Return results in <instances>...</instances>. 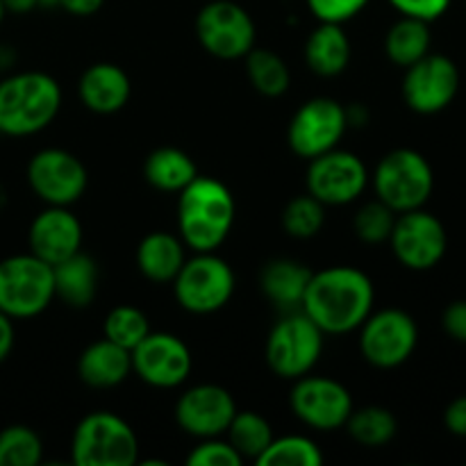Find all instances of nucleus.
<instances>
[{
  "instance_id": "f257e3e1",
  "label": "nucleus",
  "mask_w": 466,
  "mask_h": 466,
  "mask_svg": "<svg viewBox=\"0 0 466 466\" xmlns=\"http://www.w3.org/2000/svg\"><path fill=\"white\" fill-rule=\"evenodd\" d=\"M371 278L360 268L339 264L309 276L300 309L317 323L323 335H349L373 312Z\"/></svg>"
},
{
  "instance_id": "f03ea898",
  "label": "nucleus",
  "mask_w": 466,
  "mask_h": 466,
  "mask_svg": "<svg viewBox=\"0 0 466 466\" xmlns=\"http://www.w3.org/2000/svg\"><path fill=\"white\" fill-rule=\"evenodd\" d=\"M235 196L221 180L196 176L177 194V235L196 253H214L235 226Z\"/></svg>"
},
{
  "instance_id": "7ed1b4c3",
  "label": "nucleus",
  "mask_w": 466,
  "mask_h": 466,
  "mask_svg": "<svg viewBox=\"0 0 466 466\" xmlns=\"http://www.w3.org/2000/svg\"><path fill=\"white\" fill-rule=\"evenodd\" d=\"M62 107V86L44 71L0 77V135L30 137L46 130Z\"/></svg>"
},
{
  "instance_id": "20e7f679",
  "label": "nucleus",
  "mask_w": 466,
  "mask_h": 466,
  "mask_svg": "<svg viewBox=\"0 0 466 466\" xmlns=\"http://www.w3.org/2000/svg\"><path fill=\"white\" fill-rule=\"evenodd\" d=\"M71 460L76 466H132L139 462V440L126 419L96 410L73 431Z\"/></svg>"
},
{
  "instance_id": "39448f33",
  "label": "nucleus",
  "mask_w": 466,
  "mask_h": 466,
  "mask_svg": "<svg viewBox=\"0 0 466 466\" xmlns=\"http://www.w3.org/2000/svg\"><path fill=\"white\" fill-rule=\"evenodd\" d=\"M55 300L53 267L36 255L16 253L0 259V312L14 321L44 314Z\"/></svg>"
},
{
  "instance_id": "423d86ee",
  "label": "nucleus",
  "mask_w": 466,
  "mask_h": 466,
  "mask_svg": "<svg viewBox=\"0 0 466 466\" xmlns=\"http://www.w3.org/2000/svg\"><path fill=\"white\" fill-rule=\"evenodd\" d=\"M371 185L378 200L400 214L428 203L435 189V173L419 150L396 148L376 164Z\"/></svg>"
},
{
  "instance_id": "0eeeda50",
  "label": "nucleus",
  "mask_w": 466,
  "mask_h": 466,
  "mask_svg": "<svg viewBox=\"0 0 466 466\" xmlns=\"http://www.w3.org/2000/svg\"><path fill=\"white\" fill-rule=\"evenodd\" d=\"M323 335L321 328L303 312L291 309L267 337V358L268 369L282 380H299L305 373H312L323 355Z\"/></svg>"
},
{
  "instance_id": "6e6552de",
  "label": "nucleus",
  "mask_w": 466,
  "mask_h": 466,
  "mask_svg": "<svg viewBox=\"0 0 466 466\" xmlns=\"http://www.w3.org/2000/svg\"><path fill=\"white\" fill-rule=\"evenodd\" d=\"M173 294L177 305L189 314H214L230 303L237 278L230 264L214 253H196L187 258L173 278Z\"/></svg>"
},
{
  "instance_id": "1a4fd4ad",
  "label": "nucleus",
  "mask_w": 466,
  "mask_h": 466,
  "mask_svg": "<svg viewBox=\"0 0 466 466\" xmlns=\"http://www.w3.org/2000/svg\"><path fill=\"white\" fill-rule=\"evenodd\" d=\"M196 39L217 59H244L255 48L258 30L248 9L235 0H212L196 14Z\"/></svg>"
},
{
  "instance_id": "9d476101",
  "label": "nucleus",
  "mask_w": 466,
  "mask_h": 466,
  "mask_svg": "<svg viewBox=\"0 0 466 466\" xmlns=\"http://www.w3.org/2000/svg\"><path fill=\"white\" fill-rule=\"evenodd\" d=\"M360 330V353L371 367L396 369L408 362L419 344V326L405 309L371 312Z\"/></svg>"
},
{
  "instance_id": "9b49d317",
  "label": "nucleus",
  "mask_w": 466,
  "mask_h": 466,
  "mask_svg": "<svg viewBox=\"0 0 466 466\" xmlns=\"http://www.w3.org/2000/svg\"><path fill=\"white\" fill-rule=\"evenodd\" d=\"M349 130L346 107L335 98L317 96L300 105L287 127V144L300 159H314L337 148Z\"/></svg>"
},
{
  "instance_id": "f8f14e48",
  "label": "nucleus",
  "mask_w": 466,
  "mask_h": 466,
  "mask_svg": "<svg viewBox=\"0 0 466 466\" xmlns=\"http://www.w3.org/2000/svg\"><path fill=\"white\" fill-rule=\"evenodd\" d=\"M25 180L32 194L46 205L71 208L85 196L89 171L77 155L64 148H41L30 157Z\"/></svg>"
},
{
  "instance_id": "ddd939ff",
  "label": "nucleus",
  "mask_w": 466,
  "mask_h": 466,
  "mask_svg": "<svg viewBox=\"0 0 466 466\" xmlns=\"http://www.w3.org/2000/svg\"><path fill=\"white\" fill-rule=\"evenodd\" d=\"M394 258L410 271H431L444 259L449 248L446 228L423 208L396 214L390 235Z\"/></svg>"
},
{
  "instance_id": "4468645a",
  "label": "nucleus",
  "mask_w": 466,
  "mask_h": 466,
  "mask_svg": "<svg viewBox=\"0 0 466 466\" xmlns=\"http://www.w3.org/2000/svg\"><path fill=\"white\" fill-rule=\"evenodd\" d=\"M294 417L314 431H339L353 412V396L339 380L305 373L294 380L289 394Z\"/></svg>"
},
{
  "instance_id": "2eb2a0df",
  "label": "nucleus",
  "mask_w": 466,
  "mask_h": 466,
  "mask_svg": "<svg viewBox=\"0 0 466 466\" xmlns=\"http://www.w3.org/2000/svg\"><path fill=\"white\" fill-rule=\"evenodd\" d=\"M308 194L321 200L326 208L349 205L362 196L369 185V171L362 159L350 150L332 148L309 159Z\"/></svg>"
},
{
  "instance_id": "dca6fc26",
  "label": "nucleus",
  "mask_w": 466,
  "mask_h": 466,
  "mask_svg": "<svg viewBox=\"0 0 466 466\" xmlns=\"http://www.w3.org/2000/svg\"><path fill=\"white\" fill-rule=\"evenodd\" d=\"M460 91V68L446 55L428 53L405 68L403 100L412 112L431 116L449 107Z\"/></svg>"
},
{
  "instance_id": "f3484780",
  "label": "nucleus",
  "mask_w": 466,
  "mask_h": 466,
  "mask_svg": "<svg viewBox=\"0 0 466 466\" xmlns=\"http://www.w3.org/2000/svg\"><path fill=\"white\" fill-rule=\"evenodd\" d=\"M130 355L132 371L155 390H176L185 385L194 367L189 346L171 332L150 330Z\"/></svg>"
},
{
  "instance_id": "a211bd4d",
  "label": "nucleus",
  "mask_w": 466,
  "mask_h": 466,
  "mask_svg": "<svg viewBox=\"0 0 466 466\" xmlns=\"http://www.w3.org/2000/svg\"><path fill=\"white\" fill-rule=\"evenodd\" d=\"M235 414V396L226 387L212 385V382L189 387L182 391L176 403L177 426L196 440L223 437Z\"/></svg>"
},
{
  "instance_id": "6ab92c4d",
  "label": "nucleus",
  "mask_w": 466,
  "mask_h": 466,
  "mask_svg": "<svg viewBox=\"0 0 466 466\" xmlns=\"http://www.w3.org/2000/svg\"><path fill=\"white\" fill-rule=\"evenodd\" d=\"M82 239L80 218L62 205H46L27 228V248L50 267L82 250Z\"/></svg>"
},
{
  "instance_id": "aec40b11",
  "label": "nucleus",
  "mask_w": 466,
  "mask_h": 466,
  "mask_svg": "<svg viewBox=\"0 0 466 466\" xmlns=\"http://www.w3.org/2000/svg\"><path fill=\"white\" fill-rule=\"evenodd\" d=\"M132 94L130 76L118 64L96 62L82 71L77 80V98L94 114H116Z\"/></svg>"
},
{
  "instance_id": "412c9836",
  "label": "nucleus",
  "mask_w": 466,
  "mask_h": 466,
  "mask_svg": "<svg viewBox=\"0 0 466 466\" xmlns=\"http://www.w3.org/2000/svg\"><path fill=\"white\" fill-rule=\"evenodd\" d=\"M130 373V350L105 337L86 346L77 358V378L91 390H112L126 382Z\"/></svg>"
},
{
  "instance_id": "4be33fe9",
  "label": "nucleus",
  "mask_w": 466,
  "mask_h": 466,
  "mask_svg": "<svg viewBox=\"0 0 466 466\" xmlns=\"http://www.w3.org/2000/svg\"><path fill=\"white\" fill-rule=\"evenodd\" d=\"M185 248L187 246L177 235L162 230L148 232L137 246V268L146 280L155 282V285H171L187 259Z\"/></svg>"
},
{
  "instance_id": "5701e85b",
  "label": "nucleus",
  "mask_w": 466,
  "mask_h": 466,
  "mask_svg": "<svg viewBox=\"0 0 466 466\" xmlns=\"http://www.w3.org/2000/svg\"><path fill=\"white\" fill-rule=\"evenodd\" d=\"M303 55L317 76H341L350 62V39L339 23H319L305 41Z\"/></svg>"
},
{
  "instance_id": "b1692460",
  "label": "nucleus",
  "mask_w": 466,
  "mask_h": 466,
  "mask_svg": "<svg viewBox=\"0 0 466 466\" xmlns=\"http://www.w3.org/2000/svg\"><path fill=\"white\" fill-rule=\"evenodd\" d=\"M55 299L73 309H85L94 303L98 291V264L94 258L77 250L71 258L62 259L53 267Z\"/></svg>"
},
{
  "instance_id": "393cba45",
  "label": "nucleus",
  "mask_w": 466,
  "mask_h": 466,
  "mask_svg": "<svg viewBox=\"0 0 466 466\" xmlns=\"http://www.w3.org/2000/svg\"><path fill=\"white\" fill-rule=\"evenodd\" d=\"M309 276L312 271L296 259H273L259 273V289L276 308L291 312V309H300Z\"/></svg>"
},
{
  "instance_id": "a878e982",
  "label": "nucleus",
  "mask_w": 466,
  "mask_h": 466,
  "mask_svg": "<svg viewBox=\"0 0 466 466\" xmlns=\"http://www.w3.org/2000/svg\"><path fill=\"white\" fill-rule=\"evenodd\" d=\"M196 176H198V167L191 155L176 146L155 148L144 162L146 182L164 194H180Z\"/></svg>"
},
{
  "instance_id": "bb28decb",
  "label": "nucleus",
  "mask_w": 466,
  "mask_h": 466,
  "mask_svg": "<svg viewBox=\"0 0 466 466\" xmlns=\"http://www.w3.org/2000/svg\"><path fill=\"white\" fill-rule=\"evenodd\" d=\"M431 44L432 35L426 21L400 16L399 21L387 30L385 53L391 64L408 68L431 53Z\"/></svg>"
},
{
  "instance_id": "cd10ccee",
  "label": "nucleus",
  "mask_w": 466,
  "mask_h": 466,
  "mask_svg": "<svg viewBox=\"0 0 466 466\" xmlns=\"http://www.w3.org/2000/svg\"><path fill=\"white\" fill-rule=\"evenodd\" d=\"M250 86L267 98H280L291 85V71L285 59L268 48H253L244 57Z\"/></svg>"
},
{
  "instance_id": "c85d7f7f",
  "label": "nucleus",
  "mask_w": 466,
  "mask_h": 466,
  "mask_svg": "<svg viewBox=\"0 0 466 466\" xmlns=\"http://www.w3.org/2000/svg\"><path fill=\"white\" fill-rule=\"evenodd\" d=\"M344 428L355 444L367 446V449H380L394 440L399 432V421H396L394 412L382 405H364L360 410L353 408Z\"/></svg>"
},
{
  "instance_id": "c756f323",
  "label": "nucleus",
  "mask_w": 466,
  "mask_h": 466,
  "mask_svg": "<svg viewBox=\"0 0 466 466\" xmlns=\"http://www.w3.org/2000/svg\"><path fill=\"white\" fill-rule=\"evenodd\" d=\"M223 437L235 446L244 462L246 460L258 462V458L268 449L276 435H273V426L268 423V419H264L259 412H250V410L239 412L237 410L235 419L230 421Z\"/></svg>"
},
{
  "instance_id": "7c9ffc66",
  "label": "nucleus",
  "mask_w": 466,
  "mask_h": 466,
  "mask_svg": "<svg viewBox=\"0 0 466 466\" xmlns=\"http://www.w3.org/2000/svg\"><path fill=\"white\" fill-rule=\"evenodd\" d=\"M258 466H321L323 453L305 435L273 437L268 449L258 458Z\"/></svg>"
},
{
  "instance_id": "2f4dec72",
  "label": "nucleus",
  "mask_w": 466,
  "mask_h": 466,
  "mask_svg": "<svg viewBox=\"0 0 466 466\" xmlns=\"http://www.w3.org/2000/svg\"><path fill=\"white\" fill-rule=\"evenodd\" d=\"M44 460V441L30 426L14 423L0 431V466H36Z\"/></svg>"
},
{
  "instance_id": "473e14b6",
  "label": "nucleus",
  "mask_w": 466,
  "mask_h": 466,
  "mask_svg": "<svg viewBox=\"0 0 466 466\" xmlns=\"http://www.w3.org/2000/svg\"><path fill=\"white\" fill-rule=\"evenodd\" d=\"M323 223H326V205L312 194L296 196L282 209V228L294 239H312L321 232Z\"/></svg>"
},
{
  "instance_id": "72a5a7b5",
  "label": "nucleus",
  "mask_w": 466,
  "mask_h": 466,
  "mask_svg": "<svg viewBox=\"0 0 466 466\" xmlns=\"http://www.w3.org/2000/svg\"><path fill=\"white\" fill-rule=\"evenodd\" d=\"M103 332L105 339L132 350L146 335H148L150 323L148 317H146L139 308H135V305H116V308L109 309V314L105 317Z\"/></svg>"
},
{
  "instance_id": "f704fd0d",
  "label": "nucleus",
  "mask_w": 466,
  "mask_h": 466,
  "mask_svg": "<svg viewBox=\"0 0 466 466\" xmlns=\"http://www.w3.org/2000/svg\"><path fill=\"white\" fill-rule=\"evenodd\" d=\"M394 221V209L387 208L380 200H373V203L362 205L355 212L353 230L358 235V239H362L364 244H385V241H390Z\"/></svg>"
},
{
  "instance_id": "c9c22d12",
  "label": "nucleus",
  "mask_w": 466,
  "mask_h": 466,
  "mask_svg": "<svg viewBox=\"0 0 466 466\" xmlns=\"http://www.w3.org/2000/svg\"><path fill=\"white\" fill-rule=\"evenodd\" d=\"M189 466H241L244 458L237 453L235 446L223 437H208L198 440V444L187 455Z\"/></svg>"
},
{
  "instance_id": "e433bc0d",
  "label": "nucleus",
  "mask_w": 466,
  "mask_h": 466,
  "mask_svg": "<svg viewBox=\"0 0 466 466\" xmlns=\"http://www.w3.org/2000/svg\"><path fill=\"white\" fill-rule=\"evenodd\" d=\"M308 9L319 23H339L344 25L346 21L358 16L369 0H305Z\"/></svg>"
},
{
  "instance_id": "4c0bfd02",
  "label": "nucleus",
  "mask_w": 466,
  "mask_h": 466,
  "mask_svg": "<svg viewBox=\"0 0 466 466\" xmlns=\"http://www.w3.org/2000/svg\"><path fill=\"white\" fill-rule=\"evenodd\" d=\"M390 5L400 14V16L432 23L449 12L451 0H390Z\"/></svg>"
},
{
  "instance_id": "58836bf2",
  "label": "nucleus",
  "mask_w": 466,
  "mask_h": 466,
  "mask_svg": "<svg viewBox=\"0 0 466 466\" xmlns=\"http://www.w3.org/2000/svg\"><path fill=\"white\" fill-rule=\"evenodd\" d=\"M441 326L451 339L466 344V299L455 300L441 314Z\"/></svg>"
},
{
  "instance_id": "ea45409f",
  "label": "nucleus",
  "mask_w": 466,
  "mask_h": 466,
  "mask_svg": "<svg viewBox=\"0 0 466 466\" xmlns=\"http://www.w3.org/2000/svg\"><path fill=\"white\" fill-rule=\"evenodd\" d=\"M444 426L451 435L466 440V396L451 400L444 412Z\"/></svg>"
},
{
  "instance_id": "a19ab883",
  "label": "nucleus",
  "mask_w": 466,
  "mask_h": 466,
  "mask_svg": "<svg viewBox=\"0 0 466 466\" xmlns=\"http://www.w3.org/2000/svg\"><path fill=\"white\" fill-rule=\"evenodd\" d=\"M105 5V0H55V7L64 9L71 16H91Z\"/></svg>"
},
{
  "instance_id": "79ce46f5",
  "label": "nucleus",
  "mask_w": 466,
  "mask_h": 466,
  "mask_svg": "<svg viewBox=\"0 0 466 466\" xmlns=\"http://www.w3.org/2000/svg\"><path fill=\"white\" fill-rule=\"evenodd\" d=\"M14 344H16V328H14V319L0 312V364L12 355Z\"/></svg>"
},
{
  "instance_id": "37998d69",
  "label": "nucleus",
  "mask_w": 466,
  "mask_h": 466,
  "mask_svg": "<svg viewBox=\"0 0 466 466\" xmlns=\"http://www.w3.org/2000/svg\"><path fill=\"white\" fill-rule=\"evenodd\" d=\"M7 14H30L41 7V0H3Z\"/></svg>"
},
{
  "instance_id": "c03bdc74",
  "label": "nucleus",
  "mask_w": 466,
  "mask_h": 466,
  "mask_svg": "<svg viewBox=\"0 0 466 466\" xmlns=\"http://www.w3.org/2000/svg\"><path fill=\"white\" fill-rule=\"evenodd\" d=\"M5 5H3V0H0V25H3V21H5Z\"/></svg>"
},
{
  "instance_id": "a18cd8bd",
  "label": "nucleus",
  "mask_w": 466,
  "mask_h": 466,
  "mask_svg": "<svg viewBox=\"0 0 466 466\" xmlns=\"http://www.w3.org/2000/svg\"><path fill=\"white\" fill-rule=\"evenodd\" d=\"M3 205H5V189L3 185H0V209H3Z\"/></svg>"
},
{
  "instance_id": "49530a36",
  "label": "nucleus",
  "mask_w": 466,
  "mask_h": 466,
  "mask_svg": "<svg viewBox=\"0 0 466 466\" xmlns=\"http://www.w3.org/2000/svg\"><path fill=\"white\" fill-rule=\"evenodd\" d=\"M0 77H3V76H0Z\"/></svg>"
},
{
  "instance_id": "de8ad7c7",
  "label": "nucleus",
  "mask_w": 466,
  "mask_h": 466,
  "mask_svg": "<svg viewBox=\"0 0 466 466\" xmlns=\"http://www.w3.org/2000/svg\"><path fill=\"white\" fill-rule=\"evenodd\" d=\"M464 3H466V0H464Z\"/></svg>"
}]
</instances>
